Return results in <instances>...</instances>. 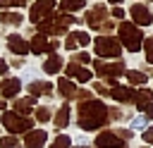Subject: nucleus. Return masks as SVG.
<instances>
[{
    "mask_svg": "<svg viewBox=\"0 0 153 148\" xmlns=\"http://www.w3.org/2000/svg\"><path fill=\"white\" fill-rule=\"evenodd\" d=\"M108 122V107L100 100H84L79 105V127L91 131Z\"/></svg>",
    "mask_w": 153,
    "mask_h": 148,
    "instance_id": "f257e3e1",
    "label": "nucleus"
},
{
    "mask_svg": "<svg viewBox=\"0 0 153 148\" xmlns=\"http://www.w3.org/2000/svg\"><path fill=\"white\" fill-rule=\"evenodd\" d=\"M120 38H122V43H124V48L127 50H131V53H136V50H141V45H143V33L131 24V21H122L120 24Z\"/></svg>",
    "mask_w": 153,
    "mask_h": 148,
    "instance_id": "f03ea898",
    "label": "nucleus"
},
{
    "mask_svg": "<svg viewBox=\"0 0 153 148\" xmlns=\"http://www.w3.org/2000/svg\"><path fill=\"white\" fill-rule=\"evenodd\" d=\"M2 124L10 129V134L14 136V134H22V131H29L31 129V117H24V115H19V112H5L2 115Z\"/></svg>",
    "mask_w": 153,
    "mask_h": 148,
    "instance_id": "7ed1b4c3",
    "label": "nucleus"
},
{
    "mask_svg": "<svg viewBox=\"0 0 153 148\" xmlns=\"http://www.w3.org/2000/svg\"><path fill=\"white\" fill-rule=\"evenodd\" d=\"M120 53H122L120 41L108 38V36L96 38V55H98V57H120Z\"/></svg>",
    "mask_w": 153,
    "mask_h": 148,
    "instance_id": "20e7f679",
    "label": "nucleus"
},
{
    "mask_svg": "<svg viewBox=\"0 0 153 148\" xmlns=\"http://www.w3.org/2000/svg\"><path fill=\"white\" fill-rule=\"evenodd\" d=\"M55 7V0H36L29 10V19L33 24H41L43 19H50V12Z\"/></svg>",
    "mask_w": 153,
    "mask_h": 148,
    "instance_id": "39448f33",
    "label": "nucleus"
},
{
    "mask_svg": "<svg viewBox=\"0 0 153 148\" xmlns=\"http://www.w3.org/2000/svg\"><path fill=\"white\" fill-rule=\"evenodd\" d=\"M122 138L117 136V131H103L96 136V146L98 148H122Z\"/></svg>",
    "mask_w": 153,
    "mask_h": 148,
    "instance_id": "423d86ee",
    "label": "nucleus"
},
{
    "mask_svg": "<svg viewBox=\"0 0 153 148\" xmlns=\"http://www.w3.org/2000/svg\"><path fill=\"white\" fill-rule=\"evenodd\" d=\"M129 14H131V17H134V21H136V24H141V26H146V24H151V21H153V14L146 10V5H139V2H136V5H131Z\"/></svg>",
    "mask_w": 153,
    "mask_h": 148,
    "instance_id": "0eeeda50",
    "label": "nucleus"
},
{
    "mask_svg": "<svg viewBox=\"0 0 153 148\" xmlns=\"http://www.w3.org/2000/svg\"><path fill=\"white\" fill-rule=\"evenodd\" d=\"M45 141H48V134H45V131H41V129L29 131V134L24 136L26 148H43V146H45Z\"/></svg>",
    "mask_w": 153,
    "mask_h": 148,
    "instance_id": "6e6552de",
    "label": "nucleus"
},
{
    "mask_svg": "<svg viewBox=\"0 0 153 148\" xmlns=\"http://www.w3.org/2000/svg\"><path fill=\"white\" fill-rule=\"evenodd\" d=\"M7 48H10L12 53H17V55H26V53H29V43H26L22 36H17V33H12V36L7 38Z\"/></svg>",
    "mask_w": 153,
    "mask_h": 148,
    "instance_id": "1a4fd4ad",
    "label": "nucleus"
},
{
    "mask_svg": "<svg viewBox=\"0 0 153 148\" xmlns=\"http://www.w3.org/2000/svg\"><path fill=\"white\" fill-rule=\"evenodd\" d=\"M108 12H105V7L103 5H96L88 14H86V19H88V26L91 29H100V24H103V17H105Z\"/></svg>",
    "mask_w": 153,
    "mask_h": 148,
    "instance_id": "9d476101",
    "label": "nucleus"
},
{
    "mask_svg": "<svg viewBox=\"0 0 153 148\" xmlns=\"http://www.w3.org/2000/svg\"><path fill=\"white\" fill-rule=\"evenodd\" d=\"M67 74H69V76H74V79H76V81H81V84H86V81H91V76H93V74H91L88 69H84V67H79L76 62H72V64H67Z\"/></svg>",
    "mask_w": 153,
    "mask_h": 148,
    "instance_id": "9b49d317",
    "label": "nucleus"
},
{
    "mask_svg": "<svg viewBox=\"0 0 153 148\" xmlns=\"http://www.w3.org/2000/svg\"><path fill=\"white\" fill-rule=\"evenodd\" d=\"M19 88H22V81H19V79H7V81L0 84V91H2L5 98H14V95L19 93Z\"/></svg>",
    "mask_w": 153,
    "mask_h": 148,
    "instance_id": "f8f14e48",
    "label": "nucleus"
},
{
    "mask_svg": "<svg viewBox=\"0 0 153 148\" xmlns=\"http://www.w3.org/2000/svg\"><path fill=\"white\" fill-rule=\"evenodd\" d=\"M110 95H112L117 103H127V100H134V98H136V93H134L131 88H124V86H112Z\"/></svg>",
    "mask_w": 153,
    "mask_h": 148,
    "instance_id": "ddd939ff",
    "label": "nucleus"
},
{
    "mask_svg": "<svg viewBox=\"0 0 153 148\" xmlns=\"http://www.w3.org/2000/svg\"><path fill=\"white\" fill-rule=\"evenodd\" d=\"M50 48V43H48V38L43 36V33H38V36H33L31 38V43H29V50L31 53H36V55H41V53H45Z\"/></svg>",
    "mask_w": 153,
    "mask_h": 148,
    "instance_id": "4468645a",
    "label": "nucleus"
},
{
    "mask_svg": "<svg viewBox=\"0 0 153 148\" xmlns=\"http://www.w3.org/2000/svg\"><path fill=\"white\" fill-rule=\"evenodd\" d=\"M57 91H60V95H65V98H76V93H79L76 86H74L69 79H65V76L57 81Z\"/></svg>",
    "mask_w": 153,
    "mask_h": 148,
    "instance_id": "2eb2a0df",
    "label": "nucleus"
},
{
    "mask_svg": "<svg viewBox=\"0 0 153 148\" xmlns=\"http://www.w3.org/2000/svg\"><path fill=\"white\" fill-rule=\"evenodd\" d=\"M60 69H62V57L53 53V55L43 62V72H48V74H57Z\"/></svg>",
    "mask_w": 153,
    "mask_h": 148,
    "instance_id": "dca6fc26",
    "label": "nucleus"
},
{
    "mask_svg": "<svg viewBox=\"0 0 153 148\" xmlns=\"http://www.w3.org/2000/svg\"><path fill=\"white\" fill-rule=\"evenodd\" d=\"M134 100H136V107H139V110H146L148 105H153V93H151L148 88H141Z\"/></svg>",
    "mask_w": 153,
    "mask_h": 148,
    "instance_id": "f3484780",
    "label": "nucleus"
},
{
    "mask_svg": "<svg viewBox=\"0 0 153 148\" xmlns=\"http://www.w3.org/2000/svg\"><path fill=\"white\" fill-rule=\"evenodd\" d=\"M50 91H53V84H50V81H33V84L29 86V93H31L33 98H36V95H41V93H45V95H48Z\"/></svg>",
    "mask_w": 153,
    "mask_h": 148,
    "instance_id": "a211bd4d",
    "label": "nucleus"
},
{
    "mask_svg": "<svg viewBox=\"0 0 153 148\" xmlns=\"http://www.w3.org/2000/svg\"><path fill=\"white\" fill-rule=\"evenodd\" d=\"M69 124V105L65 103L60 110H57V117H55V127L57 129H62V127H67Z\"/></svg>",
    "mask_w": 153,
    "mask_h": 148,
    "instance_id": "6ab92c4d",
    "label": "nucleus"
},
{
    "mask_svg": "<svg viewBox=\"0 0 153 148\" xmlns=\"http://www.w3.org/2000/svg\"><path fill=\"white\" fill-rule=\"evenodd\" d=\"M36 105V98L33 95H29V98H19V100H14V110L17 112H29L31 107Z\"/></svg>",
    "mask_w": 153,
    "mask_h": 148,
    "instance_id": "aec40b11",
    "label": "nucleus"
},
{
    "mask_svg": "<svg viewBox=\"0 0 153 148\" xmlns=\"http://www.w3.org/2000/svg\"><path fill=\"white\" fill-rule=\"evenodd\" d=\"M86 2L84 0H62L60 2V7H62V12L67 14V12H76V10H81Z\"/></svg>",
    "mask_w": 153,
    "mask_h": 148,
    "instance_id": "412c9836",
    "label": "nucleus"
},
{
    "mask_svg": "<svg viewBox=\"0 0 153 148\" xmlns=\"http://www.w3.org/2000/svg\"><path fill=\"white\" fill-rule=\"evenodd\" d=\"M22 14H17V12H2L0 14V21H5V24H12V26H19L22 24Z\"/></svg>",
    "mask_w": 153,
    "mask_h": 148,
    "instance_id": "4be33fe9",
    "label": "nucleus"
},
{
    "mask_svg": "<svg viewBox=\"0 0 153 148\" xmlns=\"http://www.w3.org/2000/svg\"><path fill=\"white\" fill-rule=\"evenodd\" d=\"M0 148H22V146H19L17 136L10 134V136H2V138H0Z\"/></svg>",
    "mask_w": 153,
    "mask_h": 148,
    "instance_id": "5701e85b",
    "label": "nucleus"
},
{
    "mask_svg": "<svg viewBox=\"0 0 153 148\" xmlns=\"http://www.w3.org/2000/svg\"><path fill=\"white\" fill-rule=\"evenodd\" d=\"M127 79H129V84H146V74L143 72H127Z\"/></svg>",
    "mask_w": 153,
    "mask_h": 148,
    "instance_id": "b1692460",
    "label": "nucleus"
},
{
    "mask_svg": "<svg viewBox=\"0 0 153 148\" xmlns=\"http://www.w3.org/2000/svg\"><path fill=\"white\" fill-rule=\"evenodd\" d=\"M53 148H69V136H65V134H60L55 141H53Z\"/></svg>",
    "mask_w": 153,
    "mask_h": 148,
    "instance_id": "393cba45",
    "label": "nucleus"
},
{
    "mask_svg": "<svg viewBox=\"0 0 153 148\" xmlns=\"http://www.w3.org/2000/svg\"><path fill=\"white\" fill-rule=\"evenodd\" d=\"M143 50H146V60L153 64V36H151V38H146V43H143Z\"/></svg>",
    "mask_w": 153,
    "mask_h": 148,
    "instance_id": "a878e982",
    "label": "nucleus"
},
{
    "mask_svg": "<svg viewBox=\"0 0 153 148\" xmlns=\"http://www.w3.org/2000/svg\"><path fill=\"white\" fill-rule=\"evenodd\" d=\"M74 36H76V43L79 45H88V41H91V36L86 31H74Z\"/></svg>",
    "mask_w": 153,
    "mask_h": 148,
    "instance_id": "bb28decb",
    "label": "nucleus"
},
{
    "mask_svg": "<svg viewBox=\"0 0 153 148\" xmlns=\"http://www.w3.org/2000/svg\"><path fill=\"white\" fill-rule=\"evenodd\" d=\"M36 119H38V122H48V119H50V110H48V107H38V110H36Z\"/></svg>",
    "mask_w": 153,
    "mask_h": 148,
    "instance_id": "cd10ccee",
    "label": "nucleus"
},
{
    "mask_svg": "<svg viewBox=\"0 0 153 148\" xmlns=\"http://www.w3.org/2000/svg\"><path fill=\"white\" fill-rule=\"evenodd\" d=\"M26 0H0V7H24Z\"/></svg>",
    "mask_w": 153,
    "mask_h": 148,
    "instance_id": "c85d7f7f",
    "label": "nucleus"
},
{
    "mask_svg": "<svg viewBox=\"0 0 153 148\" xmlns=\"http://www.w3.org/2000/svg\"><path fill=\"white\" fill-rule=\"evenodd\" d=\"M76 45H79V43H76V36H74V33H69V36H67V41H65V48H67V50H74Z\"/></svg>",
    "mask_w": 153,
    "mask_h": 148,
    "instance_id": "c756f323",
    "label": "nucleus"
},
{
    "mask_svg": "<svg viewBox=\"0 0 153 148\" xmlns=\"http://www.w3.org/2000/svg\"><path fill=\"white\" fill-rule=\"evenodd\" d=\"M91 57H88V53H79V55H74V62H81V64H86Z\"/></svg>",
    "mask_w": 153,
    "mask_h": 148,
    "instance_id": "7c9ffc66",
    "label": "nucleus"
},
{
    "mask_svg": "<svg viewBox=\"0 0 153 148\" xmlns=\"http://www.w3.org/2000/svg\"><path fill=\"white\" fill-rule=\"evenodd\" d=\"M143 141H146V143H153V127L143 131Z\"/></svg>",
    "mask_w": 153,
    "mask_h": 148,
    "instance_id": "2f4dec72",
    "label": "nucleus"
},
{
    "mask_svg": "<svg viewBox=\"0 0 153 148\" xmlns=\"http://www.w3.org/2000/svg\"><path fill=\"white\" fill-rule=\"evenodd\" d=\"M112 17H117V19H122V17H124V12H122L120 7H115V10H112Z\"/></svg>",
    "mask_w": 153,
    "mask_h": 148,
    "instance_id": "473e14b6",
    "label": "nucleus"
},
{
    "mask_svg": "<svg viewBox=\"0 0 153 148\" xmlns=\"http://www.w3.org/2000/svg\"><path fill=\"white\" fill-rule=\"evenodd\" d=\"M143 112H146V117H148V119H153V105H148Z\"/></svg>",
    "mask_w": 153,
    "mask_h": 148,
    "instance_id": "72a5a7b5",
    "label": "nucleus"
},
{
    "mask_svg": "<svg viewBox=\"0 0 153 148\" xmlns=\"http://www.w3.org/2000/svg\"><path fill=\"white\" fill-rule=\"evenodd\" d=\"M5 69H7V64H5V60H0V74H5Z\"/></svg>",
    "mask_w": 153,
    "mask_h": 148,
    "instance_id": "f704fd0d",
    "label": "nucleus"
},
{
    "mask_svg": "<svg viewBox=\"0 0 153 148\" xmlns=\"http://www.w3.org/2000/svg\"><path fill=\"white\" fill-rule=\"evenodd\" d=\"M0 110H5V100H0Z\"/></svg>",
    "mask_w": 153,
    "mask_h": 148,
    "instance_id": "c9c22d12",
    "label": "nucleus"
},
{
    "mask_svg": "<svg viewBox=\"0 0 153 148\" xmlns=\"http://www.w3.org/2000/svg\"><path fill=\"white\" fill-rule=\"evenodd\" d=\"M110 2H112V5H117V2H122V0H110Z\"/></svg>",
    "mask_w": 153,
    "mask_h": 148,
    "instance_id": "e433bc0d",
    "label": "nucleus"
},
{
    "mask_svg": "<svg viewBox=\"0 0 153 148\" xmlns=\"http://www.w3.org/2000/svg\"><path fill=\"white\" fill-rule=\"evenodd\" d=\"M76 148H86V146H76Z\"/></svg>",
    "mask_w": 153,
    "mask_h": 148,
    "instance_id": "4c0bfd02",
    "label": "nucleus"
}]
</instances>
